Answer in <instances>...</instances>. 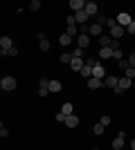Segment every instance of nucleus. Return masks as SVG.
Listing matches in <instances>:
<instances>
[{
	"instance_id": "obj_33",
	"label": "nucleus",
	"mask_w": 135,
	"mask_h": 150,
	"mask_svg": "<svg viewBox=\"0 0 135 150\" xmlns=\"http://www.w3.org/2000/svg\"><path fill=\"white\" fill-rule=\"evenodd\" d=\"M92 132H95V134H104V125L95 123V125H92Z\"/></svg>"
},
{
	"instance_id": "obj_18",
	"label": "nucleus",
	"mask_w": 135,
	"mask_h": 150,
	"mask_svg": "<svg viewBox=\"0 0 135 150\" xmlns=\"http://www.w3.org/2000/svg\"><path fill=\"white\" fill-rule=\"evenodd\" d=\"M110 45H113V38L108 34H101L99 36V47H110Z\"/></svg>"
},
{
	"instance_id": "obj_35",
	"label": "nucleus",
	"mask_w": 135,
	"mask_h": 150,
	"mask_svg": "<svg viewBox=\"0 0 135 150\" xmlns=\"http://www.w3.org/2000/svg\"><path fill=\"white\" fill-rule=\"evenodd\" d=\"M117 65H119L122 69H126V67H129V63H126V58H122V61H117Z\"/></svg>"
},
{
	"instance_id": "obj_34",
	"label": "nucleus",
	"mask_w": 135,
	"mask_h": 150,
	"mask_svg": "<svg viewBox=\"0 0 135 150\" xmlns=\"http://www.w3.org/2000/svg\"><path fill=\"white\" fill-rule=\"evenodd\" d=\"M90 69H92V67H88V65H84V67L79 69V72H81V74H84L86 79H90Z\"/></svg>"
},
{
	"instance_id": "obj_38",
	"label": "nucleus",
	"mask_w": 135,
	"mask_h": 150,
	"mask_svg": "<svg viewBox=\"0 0 135 150\" xmlns=\"http://www.w3.org/2000/svg\"><path fill=\"white\" fill-rule=\"evenodd\" d=\"M0 128H2V121H0Z\"/></svg>"
},
{
	"instance_id": "obj_26",
	"label": "nucleus",
	"mask_w": 135,
	"mask_h": 150,
	"mask_svg": "<svg viewBox=\"0 0 135 150\" xmlns=\"http://www.w3.org/2000/svg\"><path fill=\"white\" fill-rule=\"evenodd\" d=\"M110 58H115V61H122V58H124L122 50H113V52H110Z\"/></svg>"
},
{
	"instance_id": "obj_13",
	"label": "nucleus",
	"mask_w": 135,
	"mask_h": 150,
	"mask_svg": "<svg viewBox=\"0 0 135 150\" xmlns=\"http://www.w3.org/2000/svg\"><path fill=\"white\" fill-rule=\"evenodd\" d=\"M61 88H63V85H61L59 81H47V92H50V94L61 92Z\"/></svg>"
},
{
	"instance_id": "obj_29",
	"label": "nucleus",
	"mask_w": 135,
	"mask_h": 150,
	"mask_svg": "<svg viewBox=\"0 0 135 150\" xmlns=\"http://www.w3.org/2000/svg\"><path fill=\"white\" fill-rule=\"evenodd\" d=\"M70 61H72V56H70V54H68V52L59 56V63H70Z\"/></svg>"
},
{
	"instance_id": "obj_20",
	"label": "nucleus",
	"mask_w": 135,
	"mask_h": 150,
	"mask_svg": "<svg viewBox=\"0 0 135 150\" xmlns=\"http://www.w3.org/2000/svg\"><path fill=\"white\" fill-rule=\"evenodd\" d=\"M70 67L74 69V72H79V69L84 67V61H81V58H72V61H70Z\"/></svg>"
},
{
	"instance_id": "obj_22",
	"label": "nucleus",
	"mask_w": 135,
	"mask_h": 150,
	"mask_svg": "<svg viewBox=\"0 0 135 150\" xmlns=\"http://www.w3.org/2000/svg\"><path fill=\"white\" fill-rule=\"evenodd\" d=\"M77 25H68V29H65V36H70V38H74L77 36Z\"/></svg>"
},
{
	"instance_id": "obj_3",
	"label": "nucleus",
	"mask_w": 135,
	"mask_h": 150,
	"mask_svg": "<svg viewBox=\"0 0 135 150\" xmlns=\"http://www.w3.org/2000/svg\"><path fill=\"white\" fill-rule=\"evenodd\" d=\"M124 34H126V31H124V27H119L117 23H115V25H110V34H108V36L113 38V40H119Z\"/></svg>"
},
{
	"instance_id": "obj_11",
	"label": "nucleus",
	"mask_w": 135,
	"mask_h": 150,
	"mask_svg": "<svg viewBox=\"0 0 135 150\" xmlns=\"http://www.w3.org/2000/svg\"><path fill=\"white\" fill-rule=\"evenodd\" d=\"M115 23H117V25H119V27H126V25H129V23H131V16H129V13H117Z\"/></svg>"
},
{
	"instance_id": "obj_12",
	"label": "nucleus",
	"mask_w": 135,
	"mask_h": 150,
	"mask_svg": "<svg viewBox=\"0 0 135 150\" xmlns=\"http://www.w3.org/2000/svg\"><path fill=\"white\" fill-rule=\"evenodd\" d=\"M131 83H133V81H131V79H126V76H124V79H117V90H122V92H124V90L131 88Z\"/></svg>"
},
{
	"instance_id": "obj_15",
	"label": "nucleus",
	"mask_w": 135,
	"mask_h": 150,
	"mask_svg": "<svg viewBox=\"0 0 135 150\" xmlns=\"http://www.w3.org/2000/svg\"><path fill=\"white\" fill-rule=\"evenodd\" d=\"M47 81H50V79H41L39 81V94L41 96H47V94H50L47 92Z\"/></svg>"
},
{
	"instance_id": "obj_1",
	"label": "nucleus",
	"mask_w": 135,
	"mask_h": 150,
	"mask_svg": "<svg viewBox=\"0 0 135 150\" xmlns=\"http://www.w3.org/2000/svg\"><path fill=\"white\" fill-rule=\"evenodd\" d=\"M16 85H18V83H16L14 76H2V79H0V90H5V92H14Z\"/></svg>"
},
{
	"instance_id": "obj_37",
	"label": "nucleus",
	"mask_w": 135,
	"mask_h": 150,
	"mask_svg": "<svg viewBox=\"0 0 135 150\" xmlns=\"http://www.w3.org/2000/svg\"><path fill=\"white\" fill-rule=\"evenodd\" d=\"M92 150H101V148H92Z\"/></svg>"
},
{
	"instance_id": "obj_28",
	"label": "nucleus",
	"mask_w": 135,
	"mask_h": 150,
	"mask_svg": "<svg viewBox=\"0 0 135 150\" xmlns=\"http://www.w3.org/2000/svg\"><path fill=\"white\" fill-rule=\"evenodd\" d=\"M41 9V0H32L29 2V11H39Z\"/></svg>"
},
{
	"instance_id": "obj_4",
	"label": "nucleus",
	"mask_w": 135,
	"mask_h": 150,
	"mask_svg": "<svg viewBox=\"0 0 135 150\" xmlns=\"http://www.w3.org/2000/svg\"><path fill=\"white\" fill-rule=\"evenodd\" d=\"M92 43L88 34H77V47L79 50H88V45Z\"/></svg>"
},
{
	"instance_id": "obj_32",
	"label": "nucleus",
	"mask_w": 135,
	"mask_h": 150,
	"mask_svg": "<svg viewBox=\"0 0 135 150\" xmlns=\"http://www.w3.org/2000/svg\"><path fill=\"white\" fill-rule=\"evenodd\" d=\"M124 31H126V34H135V23H133V20H131L129 25L124 27Z\"/></svg>"
},
{
	"instance_id": "obj_23",
	"label": "nucleus",
	"mask_w": 135,
	"mask_h": 150,
	"mask_svg": "<svg viewBox=\"0 0 135 150\" xmlns=\"http://www.w3.org/2000/svg\"><path fill=\"white\" fill-rule=\"evenodd\" d=\"M110 47H99V58H110Z\"/></svg>"
},
{
	"instance_id": "obj_7",
	"label": "nucleus",
	"mask_w": 135,
	"mask_h": 150,
	"mask_svg": "<svg viewBox=\"0 0 135 150\" xmlns=\"http://www.w3.org/2000/svg\"><path fill=\"white\" fill-rule=\"evenodd\" d=\"M124 139H126V132H117V137L113 139V148H115V150H122L124 148Z\"/></svg>"
},
{
	"instance_id": "obj_9",
	"label": "nucleus",
	"mask_w": 135,
	"mask_h": 150,
	"mask_svg": "<svg viewBox=\"0 0 135 150\" xmlns=\"http://www.w3.org/2000/svg\"><path fill=\"white\" fill-rule=\"evenodd\" d=\"M63 123L68 125V128H77V125H79V117H77V114H68V117L63 119Z\"/></svg>"
},
{
	"instance_id": "obj_25",
	"label": "nucleus",
	"mask_w": 135,
	"mask_h": 150,
	"mask_svg": "<svg viewBox=\"0 0 135 150\" xmlns=\"http://www.w3.org/2000/svg\"><path fill=\"white\" fill-rule=\"evenodd\" d=\"M59 43L63 45V47H68V45H72V38L65 36V34H61V38H59Z\"/></svg>"
},
{
	"instance_id": "obj_30",
	"label": "nucleus",
	"mask_w": 135,
	"mask_h": 150,
	"mask_svg": "<svg viewBox=\"0 0 135 150\" xmlns=\"http://www.w3.org/2000/svg\"><path fill=\"white\" fill-rule=\"evenodd\" d=\"M124 72H126V79H131V81L135 79V67H126Z\"/></svg>"
},
{
	"instance_id": "obj_6",
	"label": "nucleus",
	"mask_w": 135,
	"mask_h": 150,
	"mask_svg": "<svg viewBox=\"0 0 135 150\" xmlns=\"http://www.w3.org/2000/svg\"><path fill=\"white\" fill-rule=\"evenodd\" d=\"M101 83H104V88H110V90H113V88H117V76L106 74V76L101 79Z\"/></svg>"
},
{
	"instance_id": "obj_31",
	"label": "nucleus",
	"mask_w": 135,
	"mask_h": 150,
	"mask_svg": "<svg viewBox=\"0 0 135 150\" xmlns=\"http://www.w3.org/2000/svg\"><path fill=\"white\" fill-rule=\"evenodd\" d=\"M7 56H18V47H16V45H11V47L7 50Z\"/></svg>"
},
{
	"instance_id": "obj_2",
	"label": "nucleus",
	"mask_w": 135,
	"mask_h": 150,
	"mask_svg": "<svg viewBox=\"0 0 135 150\" xmlns=\"http://www.w3.org/2000/svg\"><path fill=\"white\" fill-rule=\"evenodd\" d=\"M90 76H92V79H104V76H106V67H104L101 63L92 65V69H90Z\"/></svg>"
},
{
	"instance_id": "obj_24",
	"label": "nucleus",
	"mask_w": 135,
	"mask_h": 150,
	"mask_svg": "<svg viewBox=\"0 0 135 150\" xmlns=\"http://www.w3.org/2000/svg\"><path fill=\"white\" fill-rule=\"evenodd\" d=\"M39 47H41V52H47V50H50V40H47V38H41Z\"/></svg>"
},
{
	"instance_id": "obj_21",
	"label": "nucleus",
	"mask_w": 135,
	"mask_h": 150,
	"mask_svg": "<svg viewBox=\"0 0 135 150\" xmlns=\"http://www.w3.org/2000/svg\"><path fill=\"white\" fill-rule=\"evenodd\" d=\"M70 56H72V58H84V56H86V50H79V47H74V50L70 52Z\"/></svg>"
},
{
	"instance_id": "obj_10",
	"label": "nucleus",
	"mask_w": 135,
	"mask_h": 150,
	"mask_svg": "<svg viewBox=\"0 0 135 150\" xmlns=\"http://www.w3.org/2000/svg\"><path fill=\"white\" fill-rule=\"evenodd\" d=\"M101 31H104V27H99V25H88V36H90V38H92V36L99 38V36H101Z\"/></svg>"
},
{
	"instance_id": "obj_19",
	"label": "nucleus",
	"mask_w": 135,
	"mask_h": 150,
	"mask_svg": "<svg viewBox=\"0 0 135 150\" xmlns=\"http://www.w3.org/2000/svg\"><path fill=\"white\" fill-rule=\"evenodd\" d=\"M61 114H63V117H68V114H74V108H72V103H63V105H61Z\"/></svg>"
},
{
	"instance_id": "obj_17",
	"label": "nucleus",
	"mask_w": 135,
	"mask_h": 150,
	"mask_svg": "<svg viewBox=\"0 0 135 150\" xmlns=\"http://www.w3.org/2000/svg\"><path fill=\"white\" fill-rule=\"evenodd\" d=\"M88 88H90V90H99V88H104L101 79H92V76H90V79H88Z\"/></svg>"
},
{
	"instance_id": "obj_27",
	"label": "nucleus",
	"mask_w": 135,
	"mask_h": 150,
	"mask_svg": "<svg viewBox=\"0 0 135 150\" xmlns=\"http://www.w3.org/2000/svg\"><path fill=\"white\" fill-rule=\"evenodd\" d=\"M110 121H113V119H110L108 114H104V117H101V119H99V121H97V123H99V125H104V128H106V125H110Z\"/></svg>"
},
{
	"instance_id": "obj_16",
	"label": "nucleus",
	"mask_w": 135,
	"mask_h": 150,
	"mask_svg": "<svg viewBox=\"0 0 135 150\" xmlns=\"http://www.w3.org/2000/svg\"><path fill=\"white\" fill-rule=\"evenodd\" d=\"M88 16H86V13L84 11H77V13H74V23H79V25H88Z\"/></svg>"
},
{
	"instance_id": "obj_8",
	"label": "nucleus",
	"mask_w": 135,
	"mask_h": 150,
	"mask_svg": "<svg viewBox=\"0 0 135 150\" xmlns=\"http://www.w3.org/2000/svg\"><path fill=\"white\" fill-rule=\"evenodd\" d=\"M97 11H99V9H97V5H95V2H86V5H84V13L88 16V18L97 16Z\"/></svg>"
},
{
	"instance_id": "obj_14",
	"label": "nucleus",
	"mask_w": 135,
	"mask_h": 150,
	"mask_svg": "<svg viewBox=\"0 0 135 150\" xmlns=\"http://www.w3.org/2000/svg\"><path fill=\"white\" fill-rule=\"evenodd\" d=\"M84 5H86L84 0H70V9L74 13H77V11H84Z\"/></svg>"
},
{
	"instance_id": "obj_36",
	"label": "nucleus",
	"mask_w": 135,
	"mask_h": 150,
	"mask_svg": "<svg viewBox=\"0 0 135 150\" xmlns=\"http://www.w3.org/2000/svg\"><path fill=\"white\" fill-rule=\"evenodd\" d=\"M9 137V132H7V128H0V139H7Z\"/></svg>"
},
{
	"instance_id": "obj_5",
	"label": "nucleus",
	"mask_w": 135,
	"mask_h": 150,
	"mask_svg": "<svg viewBox=\"0 0 135 150\" xmlns=\"http://www.w3.org/2000/svg\"><path fill=\"white\" fill-rule=\"evenodd\" d=\"M11 45H14V40L9 36H2V38H0V56H7V50H9Z\"/></svg>"
}]
</instances>
